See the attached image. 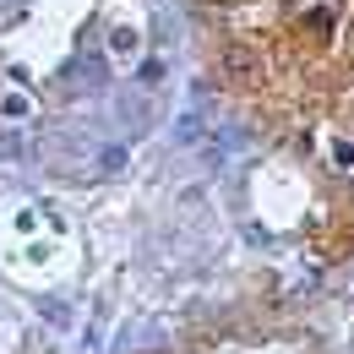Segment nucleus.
Here are the masks:
<instances>
[{"mask_svg":"<svg viewBox=\"0 0 354 354\" xmlns=\"http://www.w3.org/2000/svg\"><path fill=\"white\" fill-rule=\"evenodd\" d=\"M98 164H104V169H126V147H104Z\"/></svg>","mask_w":354,"mask_h":354,"instance_id":"obj_2","label":"nucleus"},{"mask_svg":"<svg viewBox=\"0 0 354 354\" xmlns=\"http://www.w3.org/2000/svg\"><path fill=\"white\" fill-rule=\"evenodd\" d=\"M333 164H338V169H349V164H354V147H349V142H333Z\"/></svg>","mask_w":354,"mask_h":354,"instance_id":"obj_3","label":"nucleus"},{"mask_svg":"<svg viewBox=\"0 0 354 354\" xmlns=\"http://www.w3.org/2000/svg\"><path fill=\"white\" fill-rule=\"evenodd\" d=\"M142 82H164V60H142Z\"/></svg>","mask_w":354,"mask_h":354,"instance_id":"obj_4","label":"nucleus"},{"mask_svg":"<svg viewBox=\"0 0 354 354\" xmlns=\"http://www.w3.org/2000/svg\"><path fill=\"white\" fill-rule=\"evenodd\" d=\"M109 49H120V55H131V49H136V33H131V28H115V33H109Z\"/></svg>","mask_w":354,"mask_h":354,"instance_id":"obj_1","label":"nucleus"},{"mask_svg":"<svg viewBox=\"0 0 354 354\" xmlns=\"http://www.w3.org/2000/svg\"><path fill=\"white\" fill-rule=\"evenodd\" d=\"M6 115H11V120H22V115H28V98H17V93H11V98H6Z\"/></svg>","mask_w":354,"mask_h":354,"instance_id":"obj_5","label":"nucleus"}]
</instances>
